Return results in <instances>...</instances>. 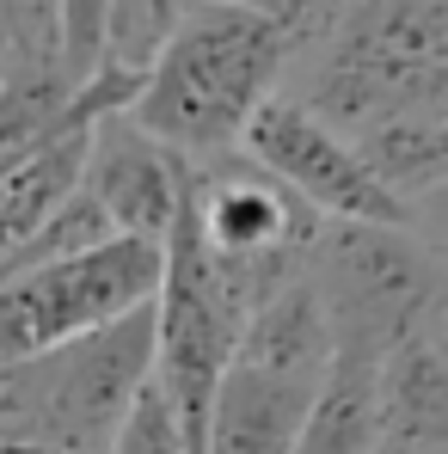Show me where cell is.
I'll return each mask as SVG.
<instances>
[{
    "instance_id": "cell-7",
    "label": "cell",
    "mask_w": 448,
    "mask_h": 454,
    "mask_svg": "<svg viewBox=\"0 0 448 454\" xmlns=\"http://www.w3.org/2000/svg\"><path fill=\"white\" fill-rule=\"evenodd\" d=\"M240 153L271 172L289 197H301L319 222H357V227H405V209L374 191V178L357 166L350 142H338L326 123H313L301 105L271 98L246 123Z\"/></svg>"
},
{
    "instance_id": "cell-10",
    "label": "cell",
    "mask_w": 448,
    "mask_h": 454,
    "mask_svg": "<svg viewBox=\"0 0 448 454\" xmlns=\"http://www.w3.org/2000/svg\"><path fill=\"white\" fill-rule=\"evenodd\" d=\"M233 363L240 369H264V375H289V380H326L332 332H326V313H319V295H313L307 270L240 319Z\"/></svg>"
},
{
    "instance_id": "cell-3",
    "label": "cell",
    "mask_w": 448,
    "mask_h": 454,
    "mask_svg": "<svg viewBox=\"0 0 448 454\" xmlns=\"http://www.w3.org/2000/svg\"><path fill=\"white\" fill-rule=\"evenodd\" d=\"M153 380V307L0 369V442L25 454H105Z\"/></svg>"
},
{
    "instance_id": "cell-19",
    "label": "cell",
    "mask_w": 448,
    "mask_h": 454,
    "mask_svg": "<svg viewBox=\"0 0 448 454\" xmlns=\"http://www.w3.org/2000/svg\"><path fill=\"white\" fill-rule=\"evenodd\" d=\"M0 454H25V449H6V442H0Z\"/></svg>"
},
{
    "instance_id": "cell-17",
    "label": "cell",
    "mask_w": 448,
    "mask_h": 454,
    "mask_svg": "<svg viewBox=\"0 0 448 454\" xmlns=\"http://www.w3.org/2000/svg\"><path fill=\"white\" fill-rule=\"evenodd\" d=\"M0 43H6V6H0Z\"/></svg>"
},
{
    "instance_id": "cell-18",
    "label": "cell",
    "mask_w": 448,
    "mask_h": 454,
    "mask_svg": "<svg viewBox=\"0 0 448 454\" xmlns=\"http://www.w3.org/2000/svg\"><path fill=\"white\" fill-rule=\"evenodd\" d=\"M443 344H448V307H443Z\"/></svg>"
},
{
    "instance_id": "cell-5",
    "label": "cell",
    "mask_w": 448,
    "mask_h": 454,
    "mask_svg": "<svg viewBox=\"0 0 448 454\" xmlns=\"http://www.w3.org/2000/svg\"><path fill=\"white\" fill-rule=\"evenodd\" d=\"M185 203H191V222L203 239V258H209V270H216V283L240 319L295 283L307 270L319 227H326L301 197H289L246 153H222V160L191 166Z\"/></svg>"
},
{
    "instance_id": "cell-15",
    "label": "cell",
    "mask_w": 448,
    "mask_h": 454,
    "mask_svg": "<svg viewBox=\"0 0 448 454\" xmlns=\"http://www.w3.org/2000/svg\"><path fill=\"white\" fill-rule=\"evenodd\" d=\"M105 454H185L178 418H172V405H166V393L153 380L130 399V411H123V424H117V436H111Z\"/></svg>"
},
{
    "instance_id": "cell-16",
    "label": "cell",
    "mask_w": 448,
    "mask_h": 454,
    "mask_svg": "<svg viewBox=\"0 0 448 454\" xmlns=\"http://www.w3.org/2000/svg\"><path fill=\"white\" fill-rule=\"evenodd\" d=\"M405 233H412V246L448 277V184H436L430 197H418L405 209Z\"/></svg>"
},
{
    "instance_id": "cell-1",
    "label": "cell",
    "mask_w": 448,
    "mask_h": 454,
    "mask_svg": "<svg viewBox=\"0 0 448 454\" xmlns=\"http://www.w3.org/2000/svg\"><path fill=\"white\" fill-rule=\"evenodd\" d=\"M319 25L326 6H295V0L185 6L166 56L153 62L148 86L130 105V123L166 153H178L185 166L240 153L246 123L258 117V105L283 92L289 62L319 37Z\"/></svg>"
},
{
    "instance_id": "cell-9",
    "label": "cell",
    "mask_w": 448,
    "mask_h": 454,
    "mask_svg": "<svg viewBox=\"0 0 448 454\" xmlns=\"http://www.w3.org/2000/svg\"><path fill=\"white\" fill-rule=\"evenodd\" d=\"M374 454H448V344L424 332L374 369Z\"/></svg>"
},
{
    "instance_id": "cell-11",
    "label": "cell",
    "mask_w": 448,
    "mask_h": 454,
    "mask_svg": "<svg viewBox=\"0 0 448 454\" xmlns=\"http://www.w3.org/2000/svg\"><path fill=\"white\" fill-rule=\"evenodd\" d=\"M86 136H92V123H68V129H56L50 142H37L31 153H19V160L0 172V258L19 252V246L80 191Z\"/></svg>"
},
{
    "instance_id": "cell-6",
    "label": "cell",
    "mask_w": 448,
    "mask_h": 454,
    "mask_svg": "<svg viewBox=\"0 0 448 454\" xmlns=\"http://www.w3.org/2000/svg\"><path fill=\"white\" fill-rule=\"evenodd\" d=\"M160 277H166V246L148 239H105L80 258L0 277V369L75 344L136 307H153Z\"/></svg>"
},
{
    "instance_id": "cell-8",
    "label": "cell",
    "mask_w": 448,
    "mask_h": 454,
    "mask_svg": "<svg viewBox=\"0 0 448 454\" xmlns=\"http://www.w3.org/2000/svg\"><path fill=\"white\" fill-rule=\"evenodd\" d=\"M185 160L148 142L130 117H98L86 136V166H80V197L105 215L117 239H148L166 246L185 203Z\"/></svg>"
},
{
    "instance_id": "cell-13",
    "label": "cell",
    "mask_w": 448,
    "mask_h": 454,
    "mask_svg": "<svg viewBox=\"0 0 448 454\" xmlns=\"http://www.w3.org/2000/svg\"><path fill=\"white\" fill-rule=\"evenodd\" d=\"M374 369L381 363L332 356L289 454H374Z\"/></svg>"
},
{
    "instance_id": "cell-14",
    "label": "cell",
    "mask_w": 448,
    "mask_h": 454,
    "mask_svg": "<svg viewBox=\"0 0 448 454\" xmlns=\"http://www.w3.org/2000/svg\"><path fill=\"white\" fill-rule=\"evenodd\" d=\"M178 12H185L178 0H123V6H105V68L148 80L153 62L172 43V31H178Z\"/></svg>"
},
{
    "instance_id": "cell-12",
    "label": "cell",
    "mask_w": 448,
    "mask_h": 454,
    "mask_svg": "<svg viewBox=\"0 0 448 454\" xmlns=\"http://www.w3.org/2000/svg\"><path fill=\"white\" fill-rule=\"evenodd\" d=\"M357 166L374 178V191L399 209L448 184V117H381L350 136Z\"/></svg>"
},
{
    "instance_id": "cell-2",
    "label": "cell",
    "mask_w": 448,
    "mask_h": 454,
    "mask_svg": "<svg viewBox=\"0 0 448 454\" xmlns=\"http://www.w3.org/2000/svg\"><path fill=\"white\" fill-rule=\"evenodd\" d=\"M338 142L381 117H448V0L326 6L319 37L283 74V92Z\"/></svg>"
},
{
    "instance_id": "cell-4",
    "label": "cell",
    "mask_w": 448,
    "mask_h": 454,
    "mask_svg": "<svg viewBox=\"0 0 448 454\" xmlns=\"http://www.w3.org/2000/svg\"><path fill=\"white\" fill-rule=\"evenodd\" d=\"M307 283L326 313L332 356L381 363L399 344L443 332L448 277L412 246L405 227L326 222L307 252Z\"/></svg>"
}]
</instances>
